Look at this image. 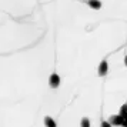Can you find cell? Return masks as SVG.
I'll list each match as a JSON object with an SVG mask.
<instances>
[{
    "instance_id": "6da1fadb",
    "label": "cell",
    "mask_w": 127,
    "mask_h": 127,
    "mask_svg": "<svg viewBox=\"0 0 127 127\" xmlns=\"http://www.w3.org/2000/svg\"><path fill=\"white\" fill-rule=\"evenodd\" d=\"M107 73H109V63H107V60H106V59H103V60L100 62V64H98L97 74L100 76V77H104Z\"/></svg>"
},
{
    "instance_id": "7a4b0ae2",
    "label": "cell",
    "mask_w": 127,
    "mask_h": 127,
    "mask_svg": "<svg viewBox=\"0 0 127 127\" xmlns=\"http://www.w3.org/2000/svg\"><path fill=\"white\" fill-rule=\"evenodd\" d=\"M49 86L52 87V89H57V87L60 86V76H59L56 71L52 73L50 77H49Z\"/></svg>"
},
{
    "instance_id": "3957f363",
    "label": "cell",
    "mask_w": 127,
    "mask_h": 127,
    "mask_svg": "<svg viewBox=\"0 0 127 127\" xmlns=\"http://www.w3.org/2000/svg\"><path fill=\"white\" fill-rule=\"evenodd\" d=\"M110 124L111 126H121L123 124V121H124V119H123V116L120 114H116V116H110Z\"/></svg>"
},
{
    "instance_id": "277c9868",
    "label": "cell",
    "mask_w": 127,
    "mask_h": 127,
    "mask_svg": "<svg viewBox=\"0 0 127 127\" xmlns=\"http://www.w3.org/2000/svg\"><path fill=\"white\" fill-rule=\"evenodd\" d=\"M86 4L89 7H92L93 10H100L101 6H103L100 0H86Z\"/></svg>"
},
{
    "instance_id": "5b68a950",
    "label": "cell",
    "mask_w": 127,
    "mask_h": 127,
    "mask_svg": "<svg viewBox=\"0 0 127 127\" xmlns=\"http://www.w3.org/2000/svg\"><path fill=\"white\" fill-rule=\"evenodd\" d=\"M44 126L46 127H57V124H56V121L53 120L50 116H46L44 117Z\"/></svg>"
},
{
    "instance_id": "8992f818",
    "label": "cell",
    "mask_w": 127,
    "mask_h": 127,
    "mask_svg": "<svg viewBox=\"0 0 127 127\" xmlns=\"http://www.w3.org/2000/svg\"><path fill=\"white\" fill-rule=\"evenodd\" d=\"M80 127H90V120L87 117H83L80 121Z\"/></svg>"
},
{
    "instance_id": "52a82bcc",
    "label": "cell",
    "mask_w": 127,
    "mask_h": 127,
    "mask_svg": "<svg viewBox=\"0 0 127 127\" xmlns=\"http://www.w3.org/2000/svg\"><path fill=\"white\" fill-rule=\"evenodd\" d=\"M119 114L123 116V119H124V116L127 114V103H124V104L120 107V113H119Z\"/></svg>"
},
{
    "instance_id": "ba28073f",
    "label": "cell",
    "mask_w": 127,
    "mask_h": 127,
    "mask_svg": "<svg viewBox=\"0 0 127 127\" xmlns=\"http://www.w3.org/2000/svg\"><path fill=\"white\" fill-rule=\"evenodd\" d=\"M100 127H113L111 124H110V121H101V124H100Z\"/></svg>"
},
{
    "instance_id": "9c48e42d",
    "label": "cell",
    "mask_w": 127,
    "mask_h": 127,
    "mask_svg": "<svg viewBox=\"0 0 127 127\" xmlns=\"http://www.w3.org/2000/svg\"><path fill=\"white\" fill-rule=\"evenodd\" d=\"M121 127H127V120L123 121V124H121Z\"/></svg>"
},
{
    "instance_id": "30bf717a",
    "label": "cell",
    "mask_w": 127,
    "mask_h": 127,
    "mask_svg": "<svg viewBox=\"0 0 127 127\" xmlns=\"http://www.w3.org/2000/svg\"><path fill=\"white\" fill-rule=\"evenodd\" d=\"M124 64H126V67H127V54L124 56Z\"/></svg>"
},
{
    "instance_id": "8fae6325",
    "label": "cell",
    "mask_w": 127,
    "mask_h": 127,
    "mask_svg": "<svg viewBox=\"0 0 127 127\" xmlns=\"http://www.w3.org/2000/svg\"><path fill=\"white\" fill-rule=\"evenodd\" d=\"M124 120H127V114H126V116H124Z\"/></svg>"
}]
</instances>
